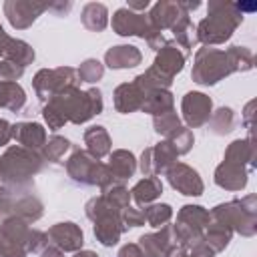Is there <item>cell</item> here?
I'll use <instances>...</instances> for the list:
<instances>
[{"mask_svg": "<svg viewBox=\"0 0 257 257\" xmlns=\"http://www.w3.org/2000/svg\"><path fill=\"white\" fill-rule=\"evenodd\" d=\"M104 102H102V92L98 88L92 86L88 90H80L78 86H68L58 94H54L48 102H44L42 116L50 131H58L66 122L84 124L92 116L100 114Z\"/></svg>", "mask_w": 257, "mask_h": 257, "instance_id": "cell-1", "label": "cell"}, {"mask_svg": "<svg viewBox=\"0 0 257 257\" xmlns=\"http://www.w3.org/2000/svg\"><path fill=\"white\" fill-rule=\"evenodd\" d=\"M255 64V56L247 46H229L225 50L201 46L195 52L191 78L201 86H213L233 72H247Z\"/></svg>", "mask_w": 257, "mask_h": 257, "instance_id": "cell-2", "label": "cell"}, {"mask_svg": "<svg viewBox=\"0 0 257 257\" xmlns=\"http://www.w3.org/2000/svg\"><path fill=\"white\" fill-rule=\"evenodd\" d=\"M255 157L257 151L253 137L233 141L227 147L223 161L215 169V185L231 193L245 189L249 181V173L255 169Z\"/></svg>", "mask_w": 257, "mask_h": 257, "instance_id": "cell-3", "label": "cell"}, {"mask_svg": "<svg viewBox=\"0 0 257 257\" xmlns=\"http://www.w3.org/2000/svg\"><path fill=\"white\" fill-rule=\"evenodd\" d=\"M241 22L243 14L237 10L235 2L211 0L207 6V16L195 26V38L197 42L211 48L217 44H225Z\"/></svg>", "mask_w": 257, "mask_h": 257, "instance_id": "cell-4", "label": "cell"}, {"mask_svg": "<svg viewBox=\"0 0 257 257\" xmlns=\"http://www.w3.org/2000/svg\"><path fill=\"white\" fill-rule=\"evenodd\" d=\"M44 157L20 145L8 147L0 157V183L8 189H34V177L44 169Z\"/></svg>", "mask_w": 257, "mask_h": 257, "instance_id": "cell-5", "label": "cell"}, {"mask_svg": "<svg viewBox=\"0 0 257 257\" xmlns=\"http://www.w3.org/2000/svg\"><path fill=\"white\" fill-rule=\"evenodd\" d=\"M211 219L229 227L233 233L243 237H253L257 233V195H245L241 199H233L221 203L209 211Z\"/></svg>", "mask_w": 257, "mask_h": 257, "instance_id": "cell-6", "label": "cell"}, {"mask_svg": "<svg viewBox=\"0 0 257 257\" xmlns=\"http://www.w3.org/2000/svg\"><path fill=\"white\" fill-rule=\"evenodd\" d=\"M84 213L86 217L94 223L92 225V233L96 237V241L104 247H112L120 241V235L126 231L122 221H120V211L114 209L112 205H108L102 195L92 197L86 205H84Z\"/></svg>", "mask_w": 257, "mask_h": 257, "instance_id": "cell-7", "label": "cell"}, {"mask_svg": "<svg viewBox=\"0 0 257 257\" xmlns=\"http://www.w3.org/2000/svg\"><path fill=\"white\" fill-rule=\"evenodd\" d=\"M66 175L76 185L98 187L100 191L104 187H108L110 183H114V179H112V175H110V171L104 163L90 157L86 153V149H80V147H74V145H72L70 157L66 159Z\"/></svg>", "mask_w": 257, "mask_h": 257, "instance_id": "cell-8", "label": "cell"}, {"mask_svg": "<svg viewBox=\"0 0 257 257\" xmlns=\"http://www.w3.org/2000/svg\"><path fill=\"white\" fill-rule=\"evenodd\" d=\"M44 215V203L34 189H0V223L8 219H22L34 223Z\"/></svg>", "mask_w": 257, "mask_h": 257, "instance_id": "cell-9", "label": "cell"}, {"mask_svg": "<svg viewBox=\"0 0 257 257\" xmlns=\"http://www.w3.org/2000/svg\"><path fill=\"white\" fill-rule=\"evenodd\" d=\"M211 223V215L201 205H183L177 213V223L173 225L177 243L185 249L203 241V231Z\"/></svg>", "mask_w": 257, "mask_h": 257, "instance_id": "cell-10", "label": "cell"}, {"mask_svg": "<svg viewBox=\"0 0 257 257\" xmlns=\"http://www.w3.org/2000/svg\"><path fill=\"white\" fill-rule=\"evenodd\" d=\"M78 74L72 66H58V68H40L34 78H32V88L36 92V96L40 98V102H48L54 94H58L60 90L68 88V86H76Z\"/></svg>", "mask_w": 257, "mask_h": 257, "instance_id": "cell-11", "label": "cell"}, {"mask_svg": "<svg viewBox=\"0 0 257 257\" xmlns=\"http://www.w3.org/2000/svg\"><path fill=\"white\" fill-rule=\"evenodd\" d=\"M177 157L179 155L173 145L169 141H161L143 151L137 169L143 173V177H161L177 163Z\"/></svg>", "mask_w": 257, "mask_h": 257, "instance_id": "cell-12", "label": "cell"}, {"mask_svg": "<svg viewBox=\"0 0 257 257\" xmlns=\"http://www.w3.org/2000/svg\"><path fill=\"white\" fill-rule=\"evenodd\" d=\"M110 26H112V30L118 36H137V38H143V40H149L151 36L159 34V30L153 28L147 12L139 14V12L128 10L126 6L124 8H118L112 14Z\"/></svg>", "mask_w": 257, "mask_h": 257, "instance_id": "cell-13", "label": "cell"}, {"mask_svg": "<svg viewBox=\"0 0 257 257\" xmlns=\"http://www.w3.org/2000/svg\"><path fill=\"white\" fill-rule=\"evenodd\" d=\"M46 10H50V2H38V0H6L4 2V16L8 18L10 26L16 30H26Z\"/></svg>", "mask_w": 257, "mask_h": 257, "instance_id": "cell-14", "label": "cell"}, {"mask_svg": "<svg viewBox=\"0 0 257 257\" xmlns=\"http://www.w3.org/2000/svg\"><path fill=\"white\" fill-rule=\"evenodd\" d=\"M213 112V100L205 92L191 90L181 100V114L187 128H199L209 122Z\"/></svg>", "mask_w": 257, "mask_h": 257, "instance_id": "cell-15", "label": "cell"}, {"mask_svg": "<svg viewBox=\"0 0 257 257\" xmlns=\"http://www.w3.org/2000/svg\"><path fill=\"white\" fill-rule=\"evenodd\" d=\"M165 177H167L169 185H171L177 193H181V195H187V197H201L203 191H205V183H203L201 175H199L193 167H189V165H185V163H175V165L165 173Z\"/></svg>", "mask_w": 257, "mask_h": 257, "instance_id": "cell-16", "label": "cell"}, {"mask_svg": "<svg viewBox=\"0 0 257 257\" xmlns=\"http://www.w3.org/2000/svg\"><path fill=\"white\" fill-rule=\"evenodd\" d=\"M46 237H48V243L58 247L62 253H76L84 245V233L72 221H64V223L52 225L46 231Z\"/></svg>", "mask_w": 257, "mask_h": 257, "instance_id": "cell-17", "label": "cell"}, {"mask_svg": "<svg viewBox=\"0 0 257 257\" xmlns=\"http://www.w3.org/2000/svg\"><path fill=\"white\" fill-rule=\"evenodd\" d=\"M145 257H167L179 243L173 231V225H165L155 233H145L137 243Z\"/></svg>", "mask_w": 257, "mask_h": 257, "instance_id": "cell-18", "label": "cell"}, {"mask_svg": "<svg viewBox=\"0 0 257 257\" xmlns=\"http://www.w3.org/2000/svg\"><path fill=\"white\" fill-rule=\"evenodd\" d=\"M185 60H187V54L173 42V40H167V44L157 50V56H155V62L151 64L157 72H161L165 78L173 80L185 66Z\"/></svg>", "mask_w": 257, "mask_h": 257, "instance_id": "cell-19", "label": "cell"}, {"mask_svg": "<svg viewBox=\"0 0 257 257\" xmlns=\"http://www.w3.org/2000/svg\"><path fill=\"white\" fill-rule=\"evenodd\" d=\"M145 90L133 80V82H122L114 88L112 92V104L116 108V112L120 114H128L135 110H141L143 102H145Z\"/></svg>", "mask_w": 257, "mask_h": 257, "instance_id": "cell-20", "label": "cell"}, {"mask_svg": "<svg viewBox=\"0 0 257 257\" xmlns=\"http://www.w3.org/2000/svg\"><path fill=\"white\" fill-rule=\"evenodd\" d=\"M12 139L24 147V149H30V151H42L44 145H46V128L40 124V122H16L12 124Z\"/></svg>", "mask_w": 257, "mask_h": 257, "instance_id": "cell-21", "label": "cell"}, {"mask_svg": "<svg viewBox=\"0 0 257 257\" xmlns=\"http://www.w3.org/2000/svg\"><path fill=\"white\" fill-rule=\"evenodd\" d=\"M143 62V52L133 44H116L104 52V64L112 70L135 68Z\"/></svg>", "mask_w": 257, "mask_h": 257, "instance_id": "cell-22", "label": "cell"}, {"mask_svg": "<svg viewBox=\"0 0 257 257\" xmlns=\"http://www.w3.org/2000/svg\"><path fill=\"white\" fill-rule=\"evenodd\" d=\"M183 14H187V12L181 8L179 2H167V0H161V2L153 4L151 10L147 12V16H149L153 28H157L159 32L171 28Z\"/></svg>", "mask_w": 257, "mask_h": 257, "instance_id": "cell-23", "label": "cell"}, {"mask_svg": "<svg viewBox=\"0 0 257 257\" xmlns=\"http://www.w3.org/2000/svg\"><path fill=\"white\" fill-rule=\"evenodd\" d=\"M108 171L114 179V183H124L126 179H131L137 171V159L131 151L126 149H116L110 151L108 155Z\"/></svg>", "mask_w": 257, "mask_h": 257, "instance_id": "cell-24", "label": "cell"}, {"mask_svg": "<svg viewBox=\"0 0 257 257\" xmlns=\"http://www.w3.org/2000/svg\"><path fill=\"white\" fill-rule=\"evenodd\" d=\"M84 139V145H86V153L94 159H104L110 155L112 151V143H110V135L106 133L104 126L100 124H94V126H88L82 135Z\"/></svg>", "mask_w": 257, "mask_h": 257, "instance_id": "cell-25", "label": "cell"}, {"mask_svg": "<svg viewBox=\"0 0 257 257\" xmlns=\"http://www.w3.org/2000/svg\"><path fill=\"white\" fill-rule=\"evenodd\" d=\"M161 193H163V181H161V177H143L131 189V199L139 207H147V205L155 203L161 197Z\"/></svg>", "mask_w": 257, "mask_h": 257, "instance_id": "cell-26", "label": "cell"}, {"mask_svg": "<svg viewBox=\"0 0 257 257\" xmlns=\"http://www.w3.org/2000/svg\"><path fill=\"white\" fill-rule=\"evenodd\" d=\"M169 30L173 32V38H175L173 42H175L185 54L193 52V48L197 46V38H195V24L191 22V14H183Z\"/></svg>", "mask_w": 257, "mask_h": 257, "instance_id": "cell-27", "label": "cell"}, {"mask_svg": "<svg viewBox=\"0 0 257 257\" xmlns=\"http://www.w3.org/2000/svg\"><path fill=\"white\" fill-rule=\"evenodd\" d=\"M80 22L90 32H102L108 26V10L100 2H88L82 6Z\"/></svg>", "mask_w": 257, "mask_h": 257, "instance_id": "cell-28", "label": "cell"}, {"mask_svg": "<svg viewBox=\"0 0 257 257\" xmlns=\"http://www.w3.org/2000/svg\"><path fill=\"white\" fill-rule=\"evenodd\" d=\"M175 106V96L169 88H157V90H149L145 94V102L141 106L143 112H149L153 116H159L167 110H173Z\"/></svg>", "mask_w": 257, "mask_h": 257, "instance_id": "cell-29", "label": "cell"}, {"mask_svg": "<svg viewBox=\"0 0 257 257\" xmlns=\"http://www.w3.org/2000/svg\"><path fill=\"white\" fill-rule=\"evenodd\" d=\"M231 239H233V231H231L229 227H225V225L213 221V219H211V223H209V225L205 227V231H203V243H205L213 253L225 251V249L229 247Z\"/></svg>", "mask_w": 257, "mask_h": 257, "instance_id": "cell-30", "label": "cell"}, {"mask_svg": "<svg viewBox=\"0 0 257 257\" xmlns=\"http://www.w3.org/2000/svg\"><path fill=\"white\" fill-rule=\"evenodd\" d=\"M237 122H239L237 120V114H235V110L231 106H219L217 110L211 112V118H209L207 124H209V131L213 135L225 137V135H229V133L235 131Z\"/></svg>", "mask_w": 257, "mask_h": 257, "instance_id": "cell-31", "label": "cell"}, {"mask_svg": "<svg viewBox=\"0 0 257 257\" xmlns=\"http://www.w3.org/2000/svg\"><path fill=\"white\" fill-rule=\"evenodd\" d=\"M26 104V92L18 82H0V108L20 112Z\"/></svg>", "mask_w": 257, "mask_h": 257, "instance_id": "cell-32", "label": "cell"}, {"mask_svg": "<svg viewBox=\"0 0 257 257\" xmlns=\"http://www.w3.org/2000/svg\"><path fill=\"white\" fill-rule=\"evenodd\" d=\"M143 215H145V223H149L151 227H165L171 223L173 219V207L169 203H151L143 209Z\"/></svg>", "mask_w": 257, "mask_h": 257, "instance_id": "cell-33", "label": "cell"}, {"mask_svg": "<svg viewBox=\"0 0 257 257\" xmlns=\"http://www.w3.org/2000/svg\"><path fill=\"white\" fill-rule=\"evenodd\" d=\"M68 151H72V143L60 135H54L46 141V145L42 149V157L48 163H60Z\"/></svg>", "mask_w": 257, "mask_h": 257, "instance_id": "cell-34", "label": "cell"}, {"mask_svg": "<svg viewBox=\"0 0 257 257\" xmlns=\"http://www.w3.org/2000/svg\"><path fill=\"white\" fill-rule=\"evenodd\" d=\"M102 199L108 205H112L114 209L122 211V209H126L131 205V191L122 183H110L108 187L102 189Z\"/></svg>", "mask_w": 257, "mask_h": 257, "instance_id": "cell-35", "label": "cell"}, {"mask_svg": "<svg viewBox=\"0 0 257 257\" xmlns=\"http://www.w3.org/2000/svg\"><path fill=\"white\" fill-rule=\"evenodd\" d=\"M165 141H169L171 145H173V149L177 151V155H187L191 149H193V145H195V137H193V131L191 128H187V126H179V128H175Z\"/></svg>", "mask_w": 257, "mask_h": 257, "instance_id": "cell-36", "label": "cell"}, {"mask_svg": "<svg viewBox=\"0 0 257 257\" xmlns=\"http://www.w3.org/2000/svg\"><path fill=\"white\" fill-rule=\"evenodd\" d=\"M76 74H78V80H80V82L92 84V82H96V80L102 78V74H104V64H102L100 60H96V58H86V60H82L80 66L76 68Z\"/></svg>", "mask_w": 257, "mask_h": 257, "instance_id": "cell-37", "label": "cell"}, {"mask_svg": "<svg viewBox=\"0 0 257 257\" xmlns=\"http://www.w3.org/2000/svg\"><path fill=\"white\" fill-rule=\"evenodd\" d=\"M153 126H155V133L157 135H161V137L167 139L175 128L181 126V118H179V114L173 108V110H167V112H163L159 116H153Z\"/></svg>", "mask_w": 257, "mask_h": 257, "instance_id": "cell-38", "label": "cell"}, {"mask_svg": "<svg viewBox=\"0 0 257 257\" xmlns=\"http://www.w3.org/2000/svg\"><path fill=\"white\" fill-rule=\"evenodd\" d=\"M28 251L18 241L6 237L0 233V257H26Z\"/></svg>", "mask_w": 257, "mask_h": 257, "instance_id": "cell-39", "label": "cell"}, {"mask_svg": "<svg viewBox=\"0 0 257 257\" xmlns=\"http://www.w3.org/2000/svg\"><path fill=\"white\" fill-rule=\"evenodd\" d=\"M24 74V68L12 60H0V82H16Z\"/></svg>", "mask_w": 257, "mask_h": 257, "instance_id": "cell-40", "label": "cell"}, {"mask_svg": "<svg viewBox=\"0 0 257 257\" xmlns=\"http://www.w3.org/2000/svg\"><path fill=\"white\" fill-rule=\"evenodd\" d=\"M120 221H122L124 229L128 231V229H133V227H141V225H145V215H143L141 209H133V207L128 205L126 209L120 211Z\"/></svg>", "mask_w": 257, "mask_h": 257, "instance_id": "cell-41", "label": "cell"}, {"mask_svg": "<svg viewBox=\"0 0 257 257\" xmlns=\"http://www.w3.org/2000/svg\"><path fill=\"white\" fill-rule=\"evenodd\" d=\"M243 124L249 131V137H253V126H255V100H249L243 108Z\"/></svg>", "mask_w": 257, "mask_h": 257, "instance_id": "cell-42", "label": "cell"}, {"mask_svg": "<svg viewBox=\"0 0 257 257\" xmlns=\"http://www.w3.org/2000/svg\"><path fill=\"white\" fill-rule=\"evenodd\" d=\"M116 257H145V255H143V251H141V247L137 243H126V245H122L118 249Z\"/></svg>", "mask_w": 257, "mask_h": 257, "instance_id": "cell-43", "label": "cell"}, {"mask_svg": "<svg viewBox=\"0 0 257 257\" xmlns=\"http://www.w3.org/2000/svg\"><path fill=\"white\" fill-rule=\"evenodd\" d=\"M12 141V124L6 118H0V147H6Z\"/></svg>", "mask_w": 257, "mask_h": 257, "instance_id": "cell-44", "label": "cell"}, {"mask_svg": "<svg viewBox=\"0 0 257 257\" xmlns=\"http://www.w3.org/2000/svg\"><path fill=\"white\" fill-rule=\"evenodd\" d=\"M189 257H215V253L201 241V243H197L189 249Z\"/></svg>", "mask_w": 257, "mask_h": 257, "instance_id": "cell-45", "label": "cell"}, {"mask_svg": "<svg viewBox=\"0 0 257 257\" xmlns=\"http://www.w3.org/2000/svg\"><path fill=\"white\" fill-rule=\"evenodd\" d=\"M70 8H72V2L52 0V2H50V10H48V12H52V14H56V16H64V14H66Z\"/></svg>", "mask_w": 257, "mask_h": 257, "instance_id": "cell-46", "label": "cell"}, {"mask_svg": "<svg viewBox=\"0 0 257 257\" xmlns=\"http://www.w3.org/2000/svg\"><path fill=\"white\" fill-rule=\"evenodd\" d=\"M10 42H12V36H8V32L2 28V24H0V60L6 56V52H8V48H10Z\"/></svg>", "mask_w": 257, "mask_h": 257, "instance_id": "cell-47", "label": "cell"}, {"mask_svg": "<svg viewBox=\"0 0 257 257\" xmlns=\"http://www.w3.org/2000/svg\"><path fill=\"white\" fill-rule=\"evenodd\" d=\"M126 8H128V10H133V12L143 14L147 8H151V2H149V0H128Z\"/></svg>", "mask_w": 257, "mask_h": 257, "instance_id": "cell-48", "label": "cell"}, {"mask_svg": "<svg viewBox=\"0 0 257 257\" xmlns=\"http://www.w3.org/2000/svg\"><path fill=\"white\" fill-rule=\"evenodd\" d=\"M40 257H64V253H62L58 247H54V245H46V247L40 251Z\"/></svg>", "mask_w": 257, "mask_h": 257, "instance_id": "cell-49", "label": "cell"}, {"mask_svg": "<svg viewBox=\"0 0 257 257\" xmlns=\"http://www.w3.org/2000/svg\"><path fill=\"white\" fill-rule=\"evenodd\" d=\"M167 257H189V249H185V247H181V245H177Z\"/></svg>", "mask_w": 257, "mask_h": 257, "instance_id": "cell-50", "label": "cell"}, {"mask_svg": "<svg viewBox=\"0 0 257 257\" xmlns=\"http://www.w3.org/2000/svg\"><path fill=\"white\" fill-rule=\"evenodd\" d=\"M72 257H98L94 251H90V249H80V251H76Z\"/></svg>", "mask_w": 257, "mask_h": 257, "instance_id": "cell-51", "label": "cell"}]
</instances>
